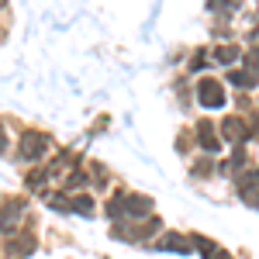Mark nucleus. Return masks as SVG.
Segmentation results:
<instances>
[{"mask_svg":"<svg viewBox=\"0 0 259 259\" xmlns=\"http://www.w3.org/2000/svg\"><path fill=\"white\" fill-rule=\"evenodd\" d=\"M52 149V139L45 135V132H24L18 142V152L21 159H38V156H45Z\"/></svg>","mask_w":259,"mask_h":259,"instance_id":"1","label":"nucleus"},{"mask_svg":"<svg viewBox=\"0 0 259 259\" xmlns=\"http://www.w3.org/2000/svg\"><path fill=\"white\" fill-rule=\"evenodd\" d=\"M35 252V235H21V239H11L7 242V256L11 259H24Z\"/></svg>","mask_w":259,"mask_h":259,"instance_id":"3","label":"nucleus"},{"mask_svg":"<svg viewBox=\"0 0 259 259\" xmlns=\"http://www.w3.org/2000/svg\"><path fill=\"white\" fill-rule=\"evenodd\" d=\"M24 214V200H7L0 207V232H14V225L21 221Z\"/></svg>","mask_w":259,"mask_h":259,"instance_id":"2","label":"nucleus"},{"mask_svg":"<svg viewBox=\"0 0 259 259\" xmlns=\"http://www.w3.org/2000/svg\"><path fill=\"white\" fill-rule=\"evenodd\" d=\"M200 100H204V104H214V107H218L221 104V87L218 83H200Z\"/></svg>","mask_w":259,"mask_h":259,"instance_id":"4","label":"nucleus"},{"mask_svg":"<svg viewBox=\"0 0 259 259\" xmlns=\"http://www.w3.org/2000/svg\"><path fill=\"white\" fill-rule=\"evenodd\" d=\"M0 149H4V128H0Z\"/></svg>","mask_w":259,"mask_h":259,"instance_id":"5","label":"nucleus"}]
</instances>
